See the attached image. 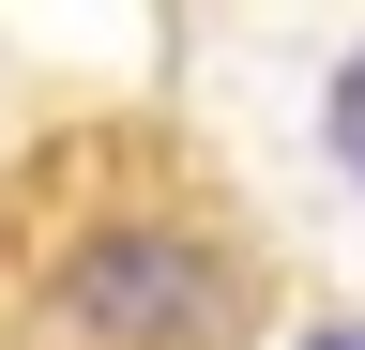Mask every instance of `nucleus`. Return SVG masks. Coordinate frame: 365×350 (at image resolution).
<instances>
[{
    "mask_svg": "<svg viewBox=\"0 0 365 350\" xmlns=\"http://www.w3.org/2000/svg\"><path fill=\"white\" fill-rule=\"evenodd\" d=\"M319 153H335V183L365 198V31L335 46V76H319Z\"/></svg>",
    "mask_w": 365,
    "mask_h": 350,
    "instance_id": "obj_2",
    "label": "nucleus"
},
{
    "mask_svg": "<svg viewBox=\"0 0 365 350\" xmlns=\"http://www.w3.org/2000/svg\"><path fill=\"white\" fill-rule=\"evenodd\" d=\"M274 229L168 107H61L0 153V350H274Z\"/></svg>",
    "mask_w": 365,
    "mask_h": 350,
    "instance_id": "obj_1",
    "label": "nucleus"
},
{
    "mask_svg": "<svg viewBox=\"0 0 365 350\" xmlns=\"http://www.w3.org/2000/svg\"><path fill=\"white\" fill-rule=\"evenodd\" d=\"M289 350H365V320H304V335H289Z\"/></svg>",
    "mask_w": 365,
    "mask_h": 350,
    "instance_id": "obj_3",
    "label": "nucleus"
}]
</instances>
